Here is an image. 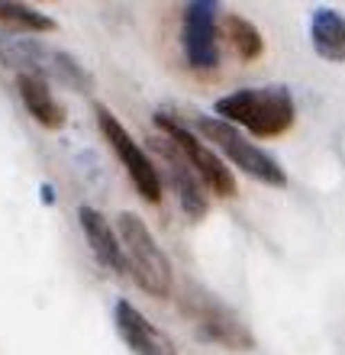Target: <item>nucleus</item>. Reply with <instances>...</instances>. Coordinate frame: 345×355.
<instances>
[{"instance_id": "1", "label": "nucleus", "mask_w": 345, "mask_h": 355, "mask_svg": "<svg viewBox=\"0 0 345 355\" xmlns=\"http://www.w3.org/2000/svg\"><path fill=\"white\" fill-rule=\"evenodd\" d=\"M216 120L229 123L239 132H252L261 139H274L294 126L297 120V107L294 97L284 85H265V87H239V91L226 94L213 103Z\"/></svg>"}, {"instance_id": "2", "label": "nucleus", "mask_w": 345, "mask_h": 355, "mask_svg": "<svg viewBox=\"0 0 345 355\" xmlns=\"http://www.w3.org/2000/svg\"><path fill=\"white\" fill-rule=\"evenodd\" d=\"M0 65H7L17 75L55 81L68 91L87 94L94 87V78L75 55L48 46L39 36H19V33H0Z\"/></svg>"}, {"instance_id": "3", "label": "nucleus", "mask_w": 345, "mask_h": 355, "mask_svg": "<svg viewBox=\"0 0 345 355\" xmlns=\"http://www.w3.org/2000/svg\"><path fill=\"white\" fill-rule=\"evenodd\" d=\"M116 239H120L123 259H126V271L136 278V284L152 297H171V291H175L171 259L161 252L159 239L152 236L145 220L132 210H123L116 216Z\"/></svg>"}, {"instance_id": "4", "label": "nucleus", "mask_w": 345, "mask_h": 355, "mask_svg": "<svg viewBox=\"0 0 345 355\" xmlns=\"http://www.w3.org/2000/svg\"><path fill=\"white\" fill-rule=\"evenodd\" d=\"M194 126H197V136H200L206 146L220 149L226 162H233L236 168L245 171L249 178H255V181H261V184H268V187L288 184V171L281 168V162L274 159V155H268L258 142H252L245 132L236 130V126L216 120V116H206V113L194 116ZM220 152H216V155H220Z\"/></svg>"}, {"instance_id": "5", "label": "nucleus", "mask_w": 345, "mask_h": 355, "mask_svg": "<svg viewBox=\"0 0 345 355\" xmlns=\"http://www.w3.org/2000/svg\"><path fill=\"white\" fill-rule=\"evenodd\" d=\"M152 123H155V130H159L165 139L175 142L177 152L187 159V165L194 168V175L200 178V184H204L206 191H213L216 197H236L239 194V184H236L233 168H229L226 162H220V155H216V152L210 149L191 126H184V123L177 120L175 113L159 110L155 116H152Z\"/></svg>"}, {"instance_id": "6", "label": "nucleus", "mask_w": 345, "mask_h": 355, "mask_svg": "<svg viewBox=\"0 0 345 355\" xmlns=\"http://www.w3.org/2000/svg\"><path fill=\"white\" fill-rule=\"evenodd\" d=\"M181 310H184V317L194 323L197 336L204 339V343H210V346L233 349V352H249V349H255L252 329L245 327L223 300H216L213 294H206V291H200V288H187V294L181 297Z\"/></svg>"}, {"instance_id": "7", "label": "nucleus", "mask_w": 345, "mask_h": 355, "mask_svg": "<svg viewBox=\"0 0 345 355\" xmlns=\"http://www.w3.org/2000/svg\"><path fill=\"white\" fill-rule=\"evenodd\" d=\"M94 113H97V126H100L103 139L110 142V149L116 152V159L123 162V168H126L132 187H136V194H139L142 200H149V204H161V197H165V184H161L159 165L149 159V152L132 139L130 130L116 120V113L107 110L103 103H97Z\"/></svg>"}, {"instance_id": "8", "label": "nucleus", "mask_w": 345, "mask_h": 355, "mask_svg": "<svg viewBox=\"0 0 345 355\" xmlns=\"http://www.w3.org/2000/svg\"><path fill=\"white\" fill-rule=\"evenodd\" d=\"M149 149L155 152V159L152 162H161V184L168 181V187L175 191L177 204H181V210H184L187 220H194V223H200L206 216V210H210V197H206V187L200 184V178L194 175V168L187 165V159L177 152V146L171 139H165V136H152L149 139Z\"/></svg>"}, {"instance_id": "9", "label": "nucleus", "mask_w": 345, "mask_h": 355, "mask_svg": "<svg viewBox=\"0 0 345 355\" xmlns=\"http://www.w3.org/2000/svg\"><path fill=\"white\" fill-rule=\"evenodd\" d=\"M220 3L213 0H194L184 7L181 17V46L184 58L194 71H213L220 68Z\"/></svg>"}, {"instance_id": "10", "label": "nucleus", "mask_w": 345, "mask_h": 355, "mask_svg": "<svg viewBox=\"0 0 345 355\" xmlns=\"http://www.w3.org/2000/svg\"><path fill=\"white\" fill-rule=\"evenodd\" d=\"M113 327L136 355H177L175 339L168 333H161L149 317H142L126 297L113 304Z\"/></svg>"}, {"instance_id": "11", "label": "nucleus", "mask_w": 345, "mask_h": 355, "mask_svg": "<svg viewBox=\"0 0 345 355\" xmlns=\"http://www.w3.org/2000/svg\"><path fill=\"white\" fill-rule=\"evenodd\" d=\"M78 223H81V233H85L87 249L94 252V259L110 275L123 278L126 275V259H123L120 239H116V230L110 226V220L100 210H94L91 204H81L78 207Z\"/></svg>"}, {"instance_id": "12", "label": "nucleus", "mask_w": 345, "mask_h": 355, "mask_svg": "<svg viewBox=\"0 0 345 355\" xmlns=\"http://www.w3.org/2000/svg\"><path fill=\"white\" fill-rule=\"evenodd\" d=\"M17 94H19V101H23V107H26V113L39 126H46V130H62V126H65L68 113L62 110V103L55 101L48 81L17 75Z\"/></svg>"}, {"instance_id": "13", "label": "nucleus", "mask_w": 345, "mask_h": 355, "mask_svg": "<svg viewBox=\"0 0 345 355\" xmlns=\"http://www.w3.org/2000/svg\"><path fill=\"white\" fill-rule=\"evenodd\" d=\"M313 52L326 62H345V17L333 7H319L310 17Z\"/></svg>"}, {"instance_id": "14", "label": "nucleus", "mask_w": 345, "mask_h": 355, "mask_svg": "<svg viewBox=\"0 0 345 355\" xmlns=\"http://www.w3.org/2000/svg\"><path fill=\"white\" fill-rule=\"evenodd\" d=\"M58 23L42 10L17 3V0H0V33H19V36H36V33H55Z\"/></svg>"}, {"instance_id": "15", "label": "nucleus", "mask_w": 345, "mask_h": 355, "mask_svg": "<svg viewBox=\"0 0 345 355\" xmlns=\"http://www.w3.org/2000/svg\"><path fill=\"white\" fill-rule=\"evenodd\" d=\"M223 36L242 62H255V58H261V52H265V39H261L258 26H255L252 19L239 17V13L223 17Z\"/></svg>"}, {"instance_id": "16", "label": "nucleus", "mask_w": 345, "mask_h": 355, "mask_svg": "<svg viewBox=\"0 0 345 355\" xmlns=\"http://www.w3.org/2000/svg\"><path fill=\"white\" fill-rule=\"evenodd\" d=\"M42 200H46V204H52V200H55V191H52V184H42Z\"/></svg>"}]
</instances>
